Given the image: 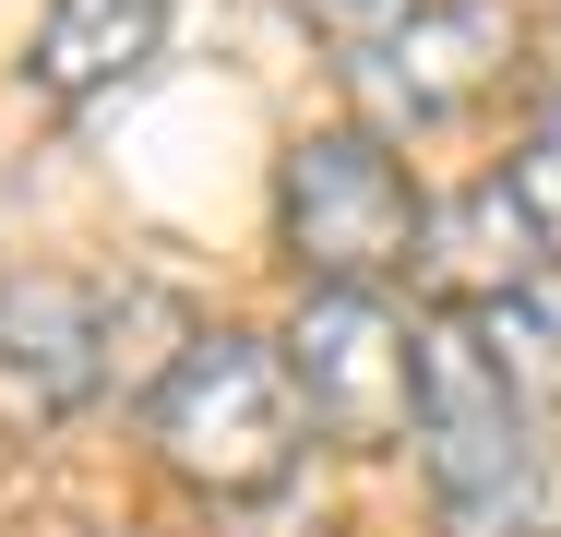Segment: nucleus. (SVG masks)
<instances>
[{
  "label": "nucleus",
  "instance_id": "nucleus-1",
  "mask_svg": "<svg viewBox=\"0 0 561 537\" xmlns=\"http://www.w3.org/2000/svg\"><path fill=\"white\" fill-rule=\"evenodd\" d=\"M144 430H156L168 478H192L204 502H275V490L299 478L311 407H299V382H287V346L216 322V334H192V346L168 358Z\"/></svg>",
  "mask_w": 561,
  "mask_h": 537
},
{
  "label": "nucleus",
  "instance_id": "nucleus-2",
  "mask_svg": "<svg viewBox=\"0 0 561 537\" xmlns=\"http://www.w3.org/2000/svg\"><path fill=\"white\" fill-rule=\"evenodd\" d=\"M419 454L443 490L454 537H514L538 502V442H526V382L490 346L478 311H431L419 322Z\"/></svg>",
  "mask_w": 561,
  "mask_h": 537
},
{
  "label": "nucleus",
  "instance_id": "nucleus-3",
  "mask_svg": "<svg viewBox=\"0 0 561 537\" xmlns=\"http://www.w3.org/2000/svg\"><path fill=\"white\" fill-rule=\"evenodd\" d=\"M275 251L311 287H394L431 251V204L382 132H299L275 156Z\"/></svg>",
  "mask_w": 561,
  "mask_h": 537
},
{
  "label": "nucleus",
  "instance_id": "nucleus-4",
  "mask_svg": "<svg viewBox=\"0 0 561 537\" xmlns=\"http://www.w3.org/2000/svg\"><path fill=\"white\" fill-rule=\"evenodd\" d=\"M287 382L323 442L394 454L419 442V322L382 311V287H311L287 322Z\"/></svg>",
  "mask_w": 561,
  "mask_h": 537
},
{
  "label": "nucleus",
  "instance_id": "nucleus-5",
  "mask_svg": "<svg viewBox=\"0 0 561 537\" xmlns=\"http://www.w3.org/2000/svg\"><path fill=\"white\" fill-rule=\"evenodd\" d=\"M514 72V0H419L407 24H382L346 84L370 107V132H431V119H466Z\"/></svg>",
  "mask_w": 561,
  "mask_h": 537
},
{
  "label": "nucleus",
  "instance_id": "nucleus-6",
  "mask_svg": "<svg viewBox=\"0 0 561 537\" xmlns=\"http://www.w3.org/2000/svg\"><path fill=\"white\" fill-rule=\"evenodd\" d=\"M119 358V299L84 275H24L0 287V419L12 430H60Z\"/></svg>",
  "mask_w": 561,
  "mask_h": 537
},
{
  "label": "nucleus",
  "instance_id": "nucleus-7",
  "mask_svg": "<svg viewBox=\"0 0 561 537\" xmlns=\"http://www.w3.org/2000/svg\"><path fill=\"white\" fill-rule=\"evenodd\" d=\"M156 36H168V0H48L24 72H36L48 107H96V96H119V84L156 60Z\"/></svg>",
  "mask_w": 561,
  "mask_h": 537
},
{
  "label": "nucleus",
  "instance_id": "nucleus-8",
  "mask_svg": "<svg viewBox=\"0 0 561 537\" xmlns=\"http://www.w3.org/2000/svg\"><path fill=\"white\" fill-rule=\"evenodd\" d=\"M502 180H514V204H526V227L550 239V263H561V96L538 107V132H526V156H514Z\"/></svg>",
  "mask_w": 561,
  "mask_h": 537
},
{
  "label": "nucleus",
  "instance_id": "nucleus-9",
  "mask_svg": "<svg viewBox=\"0 0 561 537\" xmlns=\"http://www.w3.org/2000/svg\"><path fill=\"white\" fill-rule=\"evenodd\" d=\"M287 12H311V24H358V12H382V0H287Z\"/></svg>",
  "mask_w": 561,
  "mask_h": 537
}]
</instances>
